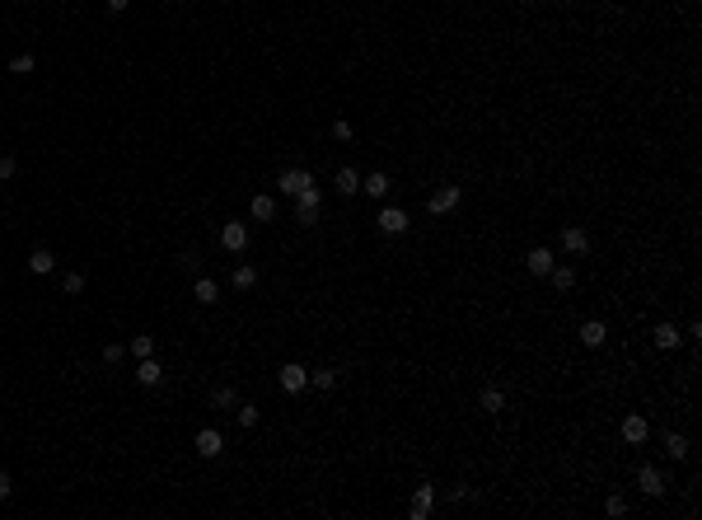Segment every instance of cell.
<instances>
[{"label":"cell","mask_w":702,"mask_h":520,"mask_svg":"<svg viewBox=\"0 0 702 520\" xmlns=\"http://www.w3.org/2000/svg\"><path fill=\"white\" fill-rule=\"evenodd\" d=\"M374 225H379V235H403V230H407L412 221H407V211H403V206H384V211L374 216Z\"/></svg>","instance_id":"52a82bcc"},{"label":"cell","mask_w":702,"mask_h":520,"mask_svg":"<svg viewBox=\"0 0 702 520\" xmlns=\"http://www.w3.org/2000/svg\"><path fill=\"white\" fill-rule=\"evenodd\" d=\"M431 506H436V488H431V483H421V488L412 492V506H407V516H412V520H426V516H431Z\"/></svg>","instance_id":"8fae6325"},{"label":"cell","mask_w":702,"mask_h":520,"mask_svg":"<svg viewBox=\"0 0 702 520\" xmlns=\"http://www.w3.org/2000/svg\"><path fill=\"white\" fill-rule=\"evenodd\" d=\"M234 417H239V426H249V431H253V426H258V417H263V408H253V403H239V408H234Z\"/></svg>","instance_id":"f1b7e54d"},{"label":"cell","mask_w":702,"mask_h":520,"mask_svg":"<svg viewBox=\"0 0 702 520\" xmlns=\"http://www.w3.org/2000/svg\"><path fill=\"white\" fill-rule=\"evenodd\" d=\"M122 352H126L122 342H108V347H103V361H108V366H117V361H122Z\"/></svg>","instance_id":"836d02e7"},{"label":"cell","mask_w":702,"mask_h":520,"mask_svg":"<svg viewBox=\"0 0 702 520\" xmlns=\"http://www.w3.org/2000/svg\"><path fill=\"white\" fill-rule=\"evenodd\" d=\"M192 450H197L202 459H220V455H225V436H220L216 426H202V431H197V441H192Z\"/></svg>","instance_id":"277c9868"},{"label":"cell","mask_w":702,"mask_h":520,"mask_svg":"<svg viewBox=\"0 0 702 520\" xmlns=\"http://www.w3.org/2000/svg\"><path fill=\"white\" fill-rule=\"evenodd\" d=\"M61 286H66V296H80V291H85V272H66Z\"/></svg>","instance_id":"4dcf8cb0"},{"label":"cell","mask_w":702,"mask_h":520,"mask_svg":"<svg viewBox=\"0 0 702 520\" xmlns=\"http://www.w3.org/2000/svg\"><path fill=\"white\" fill-rule=\"evenodd\" d=\"M450 497H454V502H473V497H478V488H468V483H459V488H454Z\"/></svg>","instance_id":"e575fe53"},{"label":"cell","mask_w":702,"mask_h":520,"mask_svg":"<svg viewBox=\"0 0 702 520\" xmlns=\"http://www.w3.org/2000/svg\"><path fill=\"white\" fill-rule=\"evenodd\" d=\"M459 202H464V188H454V183H445V188H436V192H431V202H426V211H431V216H450V211H454Z\"/></svg>","instance_id":"3957f363"},{"label":"cell","mask_w":702,"mask_h":520,"mask_svg":"<svg viewBox=\"0 0 702 520\" xmlns=\"http://www.w3.org/2000/svg\"><path fill=\"white\" fill-rule=\"evenodd\" d=\"M126 5H131V0H108V10H112V15H122Z\"/></svg>","instance_id":"8d00e7d4"},{"label":"cell","mask_w":702,"mask_h":520,"mask_svg":"<svg viewBox=\"0 0 702 520\" xmlns=\"http://www.w3.org/2000/svg\"><path fill=\"white\" fill-rule=\"evenodd\" d=\"M159 380H164V370H159V361H155V356H145V361L136 366V384H145V389H155Z\"/></svg>","instance_id":"e0dca14e"},{"label":"cell","mask_w":702,"mask_h":520,"mask_svg":"<svg viewBox=\"0 0 702 520\" xmlns=\"http://www.w3.org/2000/svg\"><path fill=\"white\" fill-rule=\"evenodd\" d=\"M637 488L646 492V497H660V492H665V478H660L655 464H641V469H637Z\"/></svg>","instance_id":"5bb4252c"},{"label":"cell","mask_w":702,"mask_h":520,"mask_svg":"<svg viewBox=\"0 0 702 520\" xmlns=\"http://www.w3.org/2000/svg\"><path fill=\"white\" fill-rule=\"evenodd\" d=\"M220 244H225L230 253H244V249H249V225L225 221V225H220Z\"/></svg>","instance_id":"30bf717a"},{"label":"cell","mask_w":702,"mask_h":520,"mask_svg":"<svg viewBox=\"0 0 702 520\" xmlns=\"http://www.w3.org/2000/svg\"><path fill=\"white\" fill-rule=\"evenodd\" d=\"M192 300H197V305H216V300H220V286L211 282V277H197V282H192Z\"/></svg>","instance_id":"ac0fdd59"},{"label":"cell","mask_w":702,"mask_h":520,"mask_svg":"<svg viewBox=\"0 0 702 520\" xmlns=\"http://www.w3.org/2000/svg\"><path fill=\"white\" fill-rule=\"evenodd\" d=\"M651 342L660 347V352H674V347H684L688 338H684V328H679V324H670V319H665V324H655V328H651Z\"/></svg>","instance_id":"8992f818"},{"label":"cell","mask_w":702,"mask_h":520,"mask_svg":"<svg viewBox=\"0 0 702 520\" xmlns=\"http://www.w3.org/2000/svg\"><path fill=\"white\" fill-rule=\"evenodd\" d=\"M478 408H483V412H492V417H497V412H506V394H501L497 384H487L483 394H478Z\"/></svg>","instance_id":"d6986e66"},{"label":"cell","mask_w":702,"mask_h":520,"mask_svg":"<svg viewBox=\"0 0 702 520\" xmlns=\"http://www.w3.org/2000/svg\"><path fill=\"white\" fill-rule=\"evenodd\" d=\"M562 249L571 253V258H585V253H590V235H585L580 225H562Z\"/></svg>","instance_id":"9c48e42d"},{"label":"cell","mask_w":702,"mask_h":520,"mask_svg":"<svg viewBox=\"0 0 702 520\" xmlns=\"http://www.w3.org/2000/svg\"><path fill=\"white\" fill-rule=\"evenodd\" d=\"M604 516L623 520V516H627V502H623V497H608V502H604Z\"/></svg>","instance_id":"d6a6232c"},{"label":"cell","mask_w":702,"mask_h":520,"mask_svg":"<svg viewBox=\"0 0 702 520\" xmlns=\"http://www.w3.org/2000/svg\"><path fill=\"white\" fill-rule=\"evenodd\" d=\"M665 455H670V459H688V436H679V431H665Z\"/></svg>","instance_id":"603a6c76"},{"label":"cell","mask_w":702,"mask_h":520,"mask_svg":"<svg viewBox=\"0 0 702 520\" xmlns=\"http://www.w3.org/2000/svg\"><path fill=\"white\" fill-rule=\"evenodd\" d=\"M33 66H38V57H33V52H19V57H10V66H5V71H10V75H29Z\"/></svg>","instance_id":"4316f807"},{"label":"cell","mask_w":702,"mask_h":520,"mask_svg":"<svg viewBox=\"0 0 702 520\" xmlns=\"http://www.w3.org/2000/svg\"><path fill=\"white\" fill-rule=\"evenodd\" d=\"M548 282L557 286V291H571V286H576V268H566V263L557 268V263H553V272H548Z\"/></svg>","instance_id":"44dd1931"},{"label":"cell","mask_w":702,"mask_h":520,"mask_svg":"<svg viewBox=\"0 0 702 520\" xmlns=\"http://www.w3.org/2000/svg\"><path fill=\"white\" fill-rule=\"evenodd\" d=\"M337 192H342V197L360 192V173L356 169H337Z\"/></svg>","instance_id":"484cf974"},{"label":"cell","mask_w":702,"mask_h":520,"mask_svg":"<svg viewBox=\"0 0 702 520\" xmlns=\"http://www.w3.org/2000/svg\"><path fill=\"white\" fill-rule=\"evenodd\" d=\"M277 188L286 192V197H300L305 188H314V173H309V169H281Z\"/></svg>","instance_id":"5b68a950"},{"label":"cell","mask_w":702,"mask_h":520,"mask_svg":"<svg viewBox=\"0 0 702 520\" xmlns=\"http://www.w3.org/2000/svg\"><path fill=\"white\" fill-rule=\"evenodd\" d=\"M10 492H15V483H10V473L0 469V502H5V497H10Z\"/></svg>","instance_id":"d590c367"},{"label":"cell","mask_w":702,"mask_h":520,"mask_svg":"<svg viewBox=\"0 0 702 520\" xmlns=\"http://www.w3.org/2000/svg\"><path fill=\"white\" fill-rule=\"evenodd\" d=\"M337 380H342V375H337L332 366H323V370H309V384H314V389H337Z\"/></svg>","instance_id":"cb8c5ba5"},{"label":"cell","mask_w":702,"mask_h":520,"mask_svg":"<svg viewBox=\"0 0 702 520\" xmlns=\"http://www.w3.org/2000/svg\"><path fill=\"white\" fill-rule=\"evenodd\" d=\"M646 436H651V422H646L641 412H627V417H623V441L641 450V445H646Z\"/></svg>","instance_id":"ba28073f"},{"label":"cell","mask_w":702,"mask_h":520,"mask_svg":"<svg viewBox=\"0 0 702 520\" xmlns=\"http://www.w3.org/2000/svg\"><path fill=\"white\" fill-rule=\"evenodd\" d=\"M389 188H393V178H389L384 169H374V173H365V178H360V192H365V197H374V202H379V197H389Z\"/></svg>","instance_id":"7c38bea8"},{"label":"cell","mask_w":702,"mask_h":520,"mask_svg":"<svg viewBox=\"0 0 702 520\" xmlns=\"http://www.w3.org/2000/svg\"><path fill=\"white\" fill-rule=\"evenodd\" d=\"M351 136H356V127H351V122H346V117H337V122H332V141H351Z\"/></svg>","instance_id":"f546056e"},{"label":"cell","mask_w":702,"mask_h":520,"mask_svg":"<svg viewBox=\"0 0 702 520\" xmlns=\"http://www.w3.org/2000/svg\"><path fill=\"white\" fill-rule=\"evenodd\" d=\"M126 352H131L136 361H145V356H155V338H150V333H140V338H131V342H126Z\"/></svg>","instance_id":"7402d4cb"},{"label":"cell","mask_w":702,"mask_h":520,"mask_svg":"<svg viewBox=\"0 0 702 520\" xmlns=\"http://www.w3.org/2000/svg\"><path fill=\"white\" fill-rule=\"evenodd\" d=\"M319 211H323V192L319 188H305L295 197V221L300 225H319Z\"/></svg>","instance_id":"6da1fadb"},{"label":"cell","mask_w":702,"mask_h":520,"mask_svg":"<svg viewBox=\"0 0 702 520\" xmlns=\"http://www.w3.org/2000/svg\"><path fill=\"white\" fill-rule=\"evenodd\" d=\"M277 384H281V394H300V389H309V370L300 361H286L277 370Z\"/></svg>","instance_id":"7a4b0ae2"},{"label":"cell","mask_w":702,"mask_h":520,"mask_svg":"<svg viewBox=\"0 0 702 520\" xmlns=\"http://www.w3.org/2000/svg\"><path fill=\"white\" fill-rule=\"evenodd\" d=\"M553 263H557V258H553V249H543V244L525 253V268H529L534 277H548V272H553Z\"/></svg>","instance_id":"4fadbf2b"},{"label":"cell","mask_w":702,"mask_h":520,"mask_svg":"<svg viewBox=\"0 0 702 520\" xmlns=\"http://www.w3.org/2000/svg\"><path fill=\"white\" fill-rule=\"evenodd\" d=\"M15 173H19V159L15 155H0V183H10Z\"/></svg>","instance_id":"1f68e13d"},{"label":"cell","mask_w":702,"mask_h":520,"mask_svg":"<svg viewBox=\"0 0 702 520\" xmlns=\"http://www.w3.org/2000/svg\"><path fill=\"white\" fill-rule=\"evenodd\" d=\"M29 272H33V277L57 272V253H52V249H33V253H29Z\"/></svg>","instance_id":"9a60e30c"},{"label":"cell","mask_w":702,"mask_h":520,"mask_svg":"<svg viewBox=\"0 0 702 520\" xmlns=\"http://www.w3.org/2000/svg\"><path fill=\"white\" fill-rule=\"evenodd\" d=\"M253 286H258V268H249V263L234 268V291H253Z\"/></svg>","instance_id":"83f0119b"},{"label":"cell","mask_w":702,"mask_h":520,"mask_svg":"<svg viewBox=\"0 0 702 520\" xmlns=\"http://www.w3.org/2000/svg\"><path fill=\"white\" fill-rule=\"evenodd\" d=\"M249 211H253V221H272L277 216V197H267V192H258L249 202Z\"/></svg>","instance_id":"ffe728a7"},{"label":"cell","mask_w":702,"mask_h":520,"mask_svg":"<svg viewBox=\"0 0 702 520\" xmlns=\"http://www.w3.org/2000/svg\"><path fill=\"white\" fill-rule=\"evenodd\" d=\"M604 338H608L604 319H585V324H580V342L585 347H604Z\"/></svg>","instance_id":"2e32d148"},{"label":"cell","mask_w":702,"mask_h":520,"mask_svg":"<svg viewBox=\"0 0 702 520\" xmlns=\"http://www.w3.org/2000/svg\"><path fill=\"white\" fill-rule=\"evenodd\" d=\"M211 403H216V408H239V394H234V384H216V389H211Z\"/></svg>","instance_id":"d4e9b609"}]
</instances>
